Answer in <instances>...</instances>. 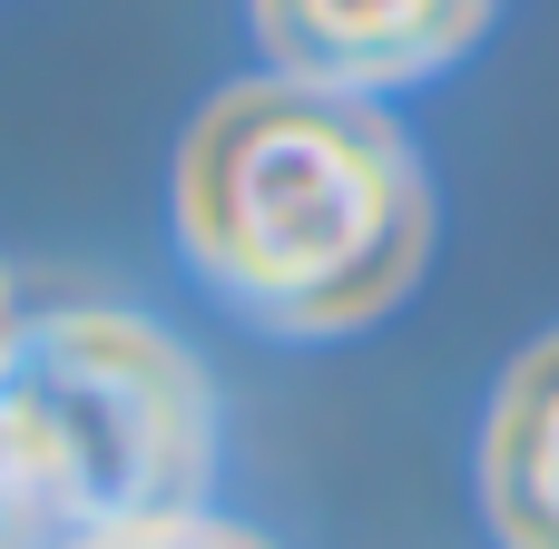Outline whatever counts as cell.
<instances>
[{"mask_svg": "<svg viewBox=\"0 0 559 549\" xmlns=\"http://www.w3.org/2000/svg\"><path fill=\"white\" fill-rule=\"evenodd\" d=\"M481 501L501 549H559V334L531 344L481 432Z\"/></svg>", "mask_w": 559, "mask_h": 549, "instance_id": "cell-4", "label": "cell"}, {"mask_svg": "<svg viewBox=\"0 0 559 549\" xmlns=\"http://www.w3.org/2000/svg\"><path fill=\"white\" fill-rule=\"evenodd\" d=\"M0 432L29 481L98 511L108 530L167 521L197 491L206 452L197 373L118 314H69L20 334L0 354Z\"/></svg>", "mask_w": 559, "mask_h": 549, "instance_id": "cell-2", "label": "cell"}, {"mask_svg": "<svg viewBox=\"0 0 559 549\" xmlns=\"http://www.w3.org/2000/svg\"><path fill=\"white\" fill-rule=\"evenodd\" d=\"M98 549H255L246 530H187V521H128V530H98Z\"/></svg>", "mask_w": 559, "mask_h": 549, "instance_id": "cell-5", "label": "cell"}, {"mask_svg": "<svg viewBox=\"0 0 559 549\" xmlns=\"http://www.w3.org/2000/svg\"><path fill=\"white\" fill-rule=\"evenodd\" d=\"M177 226L197 275L236 314L275 334H344L423 275L432 196L373 98L255 79L197 118L177 167Z\"/></svg>", "mask_w": 559, "mask_h": 549, "instance_id": "cell-1", "label": "cell"}, {"mask_svg": "<svg viewBox=\"0 0 559 549\" xmlns=\"http://www.w3.org/2000/svg\"><path fill=\"white\" fill-rule=\"evenodd\" d=\"M491 0H255V29L285 79L314 88H393L432 79L481 39Z\"/></svg>", "mask_w": 559, "mask_h": 549, "instance_id": "cell-3", "label": "cell"}]
</instances>
